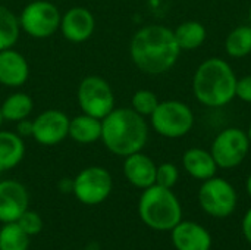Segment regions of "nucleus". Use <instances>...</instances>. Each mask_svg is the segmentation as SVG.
I'll list each match as a JSON object with an SVG mask.
<instances>
[{"instance_id":"17","label":"nucleus","mask_w":251,"mask_h":250,"mask_svg":"<svg viewBox=\"0 0 251 250\" xmlns=\"http://www.w3.org/2000/svg\"><path fill=\"white\" fill-rule=\"evenodd\" d=\"M182 167L190 177L200 181H206L215 177L218 171V165L210 150H204L200 147H191L185 150V153L182 155Z\"/></svg>"},{"instance_id":"16","label":"nucleus","mask_w":251,"mask_h":250,"mask_svg":"<svg viewBox=\"0 0 251 250\" xmlns=\"http://www.w3.org/2000/svg\"><path fill=\"white\" fill-rule=\"evenodd\" d=\"M156 169L157 165L153 159L143 152L132 153L124 161V175L129 184L137 189L146 190L156 184Z\"/></svg>"},{"instance_id":"29","label":"nucleus","mask_w":251,"mask_h":250,"mask_svg":"<svg viewBox=\"0 0 251 250\" xmlns=\"http://www.w3.org/2000/svg\"><path fill=\"white\" fill-rule=\"evenodd\" d=\"M16 134L24 137H32V121L25 118L16 122Z\"/></svg>"},{"instance_id":"10","label":"nucleus","mask_w":251,"mask_h":250,"mask_svg":"<svg viewBox=\"0 0 251 250\" xmlns=\"http://www.w3.org/2000/svg\"><path fill=\"white\" fill-rule=\"evenodd\" d=\"M113 180L110 172L103 167H87L74 178L72 193L75 197L88 206L103 203L112 193Z\"/></svg>"},{"instance_id":"34","label":"nucleus","mask_w":251,"mask_h":250,"mask_svg":"<svg viewBox=\"0 0 251 250\" xmlns=\"http://www.w3.org/2000/svg\"><path fill=\"white\" fill-rule=\"evenodd\" d=\"M249 21H250V25H251V4H250V9H249Z\"/></svg>"},{"instance_id":"14","label":"nucleus","mask_w":251,"mask_h":250,"mask_svg":"<svg viewBox=\"0 0 251 250\" xmlns=\"http://www.w3.org/2000/svg\"><path fill=\"white\" fill-rule=\"evenodd\" d=\"M29 77V65L25 56L13 47L0 52V84L10 88L22 87Z\"/></svg>"},{"instance_id":"19","label":"nucleus","mask_w":251,"mask_h":250,"mask_svg":"<svg viewBox=\"0 0 251 250\" xmlns=\"http://www.w3.org/2000/svg\"><path fill=\"white\" fill-rule=\"evenodd\" d=\"M78 144H91L101 139V119L81 113L69 121V134Z\"/></svg>"},{"instance_id":"25","label":"nucleus","mask_w":251,"mask_h":250,"mask_svg":"<svg viewBox=\"0 0 251 250\" xmlns=\"http://www.w3.org/2000/svg\"><path fill=\"white\" fill-rule=\"evenodd\" d=\"M157 105H159V97L156 96V93L146 88L137 90L131 99V108L144 118L146 116L150 118V115L156 111Z\"/></svg>"},{"instance_id":"20","label":"nucleus","mask_w":251,"mask_h":250,"mask_svg":"<svg viewBox=\"0 0 251 250\" xmlns=\"http://www.w3.org/2000/svg\"><path fill=\"white\" fill-rule=\"evenodd\" d=\"M174 35L181 52H191L204 44L207 31L206 27L199 21H185L174 29Z\"/></svg>"},{"instance_id":"13","label":"nucleus","mask_w":251,"mask_h":250,"mask_svg":"<svg viewBox=\"0 0 251 250\" xmlns=\"http://www.w3.org/2000/svg\"><path fill=\"white\" fill-rule=\"evenodd\" d=\"M65 40L71 43H84L91 38L96 29L94 15L82 6L68 9L60 18L59 27Z\"/></svg>"},{"instance_id":"26","label":"nucleus","mask_w":251,"mask_h":250,"mask_svg":"<svg viewBox=\"0 0 251 250\" xmlns=\"http://www.w3.org/2000/svg\"><path fill=\"white\" fill-rule=\"evenodd\" d=\"M178 178H179V171L176 165L171 162L160 164L156 169V184L160 187L172 189L178 183Z\"/></svg>"},{"instance_id":"35","label":"nucleus","mask_w":251,"mask_h":250,"mask_svg":"<svg viewBox=\"0 0 251 250\" xmlns=\"http://www.w3.org/2000/svg\"><path fill=\"white\" fill-rule=\"evenodd\" d=\"M3 121H4V119H3V116H1V112H0V127H1V124H3Z\"/></svg>"},{"instance_id":"3","label":"nucleus","mask_w":251,"mask_h":250,"mask_svg":"<svg viewBox=\"0 0 251 250\" xmlns=\"http://www.w3.org/2000/svg\"><path fill=\"white\" fill-rule=\"evenodd\" d=\"M237 75L222 57L203 60L193 77V93L206 108H224L235 99Z\"/></svg>"},{"instance_id":"7","label":"nucleus","mask_w":251,"mask_h":250,"mask_svg":"<svg viewBox=\"0 0 251 250\" xmlns=\"http://www.w3.org/2000/svg\"><path fill=\"white\" fill-rule=\"evenodd\" d=\"M19 18L21 29L32 38H47L60 27L62 13L59 7L47 0H35L28 3Z\"/></svg>"},{"instance_id":"9","label":"nucleus","mask_w":251,"mask_h":250,"mask_svg":"<svg viewBox=\"0 0 251 250\" xmlns=\"http://www.w3.org/2000/svg\"><path fill=\"white\" fill-rule=\"evenodd\" d=\"M237 192L234 186L221 177H212L203 181L199 190V203L201 209L215 218H226L237 208Z\"/></svg>"},{"instance_id":"11","label":"nucleus","mask_w":251,"mask_h":250,"mask_svg":"<svg viewBox=\"0 0 251 250\" xmlns=\"http://www.w3.org/2000/svg\"><path fill=\"white\" fill-rule=\"evenodd\" d=\"M69 116L59 109H47L32 119V139L41 146H56L69 134Z\"/></svg>"},{"instance_id":"21","label":"nucleus","mask_w":251,"mask_h":250,"mask_svg":"<svg viewBox=\"0 0 251 250\" xmlns=\"http://www.w3.org/2000/svg\"><path fill=\"white\" fill-rule=\"evenodd\" d=\"M32 109H34V100L31 99L29 94L21 91L9 94L0 106L3 119L9 122H18L21 119L28 118Z\"/></svg>"},{"instance_id":"30","label":"nucleus","mask_w":251,"mask_h":250,"mask_svg":"<svg viewBox=\"0 0 251 250\" xmlns=\"http://www.w3.org/2000/svg\"><path fill=\"white\" fill-rule=\"evenodd\" d=\"M243 233H244V237L247 239V242L251 245V208L246 212L244 218H243Z\"/></svg>"},{"instance_id":"31","label":"nucleus","mask_w":251,"mask_h":250,"mask_svg":"<svg viewBox=\"0 0 251 250\" xmlns=\"http://www.w3.org/2000/svg\"><path fill=\"white\" fill-rule=\"evenodd\" d=\"M74 187V180H62L59 183V190H62L63 193H71Z\"/></svg>"},{"instance_id":"27","label":"nucleus","mask_w":251,"mask_h":250,"mask_svg":"<svg viewBox=\"0 0 251 250\" xmlns=\"http://www.w3.org/2000/svg\"><path fill=\"white\" fill-rule=\"evenodd\" d=\"M16 222L29 237L40 234L41 230H43V220H41V217L37 212H32V211H28V209L19 217V220Z\"/></svg>"},{"instance_id":"1","label":"nucleus","mask_w":251,"mask_h":250,"mask_svg":"<svg viewBox=\"0 0 251 250\" xmlns=\"http://www.w3.org/2000/svg\"><path fill=\"white\" fill-rule=\"evenodd\" d=\"M179 55L181 49L175 40L174 29L159 24L141 27L129 43L132 63L147 75H162L171 71Z\"/></svg>"},{"instance_id":"2","label":"nucleus","mask_w":251,"mask_h":250,"mask_svg":"<svg viewBox=\"0 0 251 250\" xmlns=\"http://www.w3.org/2000/svg\"><path fill=\"white\" fill-rule=\"evenodd\" d=\"M104 147L121 158L141 152L149 140V125L144 116L132 108H115L101 119Z\"/></svg>"},{"instance_id":"22","label":"nucleus","mask_w":251,"mask_h":250,"mask_svg":"<svg viewBox=\"0 0 251 250\" xmlns=\"http://www.w3.org/2000/svg\"><path fill=\"white\" fill-rule=\"evenodd\" d=\"M225 52L234 59L251 55V25H240L226 35Z\"/></svg>"},{"instance_id":"28","label":"nucleus","mask_w":251,"mask_h":250,"mask_svg":"<svg viewBox=\"0 0 251 250\" xmlns=\"http://www.w3.org/2000/svg\"><path fill=\"white\" fill-rule=\"evenodd\" d=\"M235 97L244 103H251V74L244 75L243 78H238L237 88H235Z\"/></svg>"},{"instance_id":"33","label":"nucleus","mask_w":251,"mask_h":250,"mask_svg":"<svg viewBox=\"0 0 251 250\" xmlns=\"http://www.w3.org/2000/svg\"><path fill=\"white\" fill-rule=\"evenodd\" d=\"M246 133H247V137H249V140H250V143H251V124L249 125V130H247Z\"/></svg>"},{"instance_id":"5","label":"nucleus","mask_w":251,"mask_h":250,"mask_svg":"<svg viewBox=\"0 0 251 250\" xmlns=\"http://www.w3.org/2000/svg\"><path fill=\"white\" fill-rule=\"evenodd\" d=\"M193 109L181 100L159 102L156 111L150 115L153 130L166 139H181L194 127Z\"/></svg>"},{"instance_id":"6","label":"nucleus","mask_w":251,"mask_h":250,"mask_svg":"<svg viewBox=\"0 0 251 250\" xmlns=\"http://www.w3.org/2000/svg\"><path fill=\"white\" fill-rule=\"evenodd\" d=\"M76 100L82 113L99 119H103L116 108L110 84L97 75H88L81 80L76 90Z\"/></svg>"},{"instance_id":"15","label":"nucleus","mask_w":251,"mask_h":250,"mask_svg":"<svg viewBox=\"0 0 251 250\" xmlns=\"http://www.w3.org/2000/svg\"><path fill=\"white\" fill-rule=\"evenodd\" d=\"M172 243L176 250H210L212 236L193 221H181L172 230Z\"/></svg>"},{"instance_id":"4","label":"nucleus","mask_w":251,"mask_h":250,"mask_svg":"<svg viewBox=\"0 0 251 250\" xmlns=\"http://www.w3.org/2000/svg\"><path fill=\"white\" fill-rule=\"evenodd\" d=\"M138 214L141 221L156 231H171L182 221V208L172 189L157 184L143 190Z\"/></svg>"},{"instance_id":"24","label":"nucleus","mask_w":251,"mask_h":250,"mask_svg":"<svg viewBox=\"0 0 251 250\" xmlns=\"http://www.w3.org/2000/svg\"><path fill=\"white\" fill-rule=\"evenodd\" d=\"M29 239L18 222H6L0 228V250H28Z\"/></svg>"},{"instance_id":"8","label":"nucleus","mask_w":251,"mask_h":250,"mask_svg":"<svg viewBox=\"0 0 251 250\" xmlns=\"http://www.w3.org/2000/svg\"><path fill=\"white\" fill-rule=\"evenodd\" d=\"M250 146V140L244 130L238 127H228L215 137L210 153L218 168L232 169L244 162Z\"/></svg>"},{"instance_id":"18","label":"nucleus","mask_w":251,"mask_h":250,"mask_svg":"<svg viewBox=\"0 0 251 250\" xmlns=\"http://www.w3.org/2000/svg\"><path fill=\"white\" fill-rule=\"evenodd\" d=\"M25 156V143L21 136L0 130V172L16 168Z\"/></svg>"},{"instance_id":"12","label":"nucleus","mask_w":251,"mask_h":250,"mask_svg":"<svg viewBox=\"0 0 251 250\" xmlns=\"http://www.w3.org/2000/svg\"><path fill=\"white\" fill-rule=\"evenodd\" d=\"M29 194L25 186L16 180L0 181V222H16L28 209Z\"/></svg>"},{"instance_id":"23","label":"nucleus","mask_w":251,"mask_h":250,"mask_svg":"<svg viewBox=\"0 0 251 250\" xmlns=\"http://www.w3.org/2000/svg\"><path fill=\"white\" fill-rule=\"evenodd\" d=\"M21 34L19 18L6 6L0 4V52L12 49Z\"/></svg>"},{"instance_id":"32","label":"nucleus","mask_w":251,"mask_h":250,"mask_svg":"<svg viewBox=\"0 0 251 250\" xmlns=\"http://www.w3.org/2000/svg\"><path fill=\"white\" fill-rule=\"evenodd\" d=\"M246 190H247V194L250 196V199H251V174L249 175L247 181H246Z\"/></svg>"}]
</instances>
